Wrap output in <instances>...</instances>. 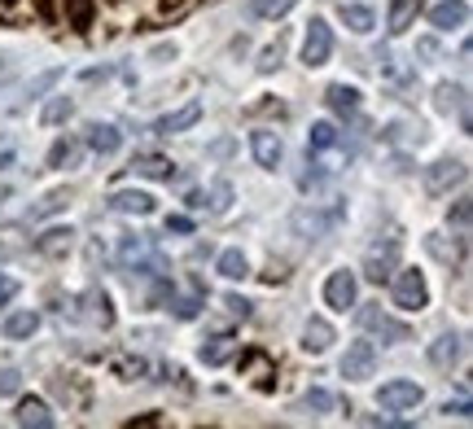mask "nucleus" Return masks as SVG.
Listing matches in <instances>:
<instances>
[{
  "mask_svg": "<svg viewBox=\"0 0 473 429\" xmlns=\"http://www.w3.org/2000/svg\"><path fill=\"white\" fill-rule=\"evenodd\" d=\"M394 303L403 312H426L430 307V285H426V276L417 272V268L394 272Z\"/></svg>",
  "mask_w": 473,
  "mask_h": 429,
  "instance_id": "f257e3e1",
  "label": "nucleus"
},
{
  "mask_svg": "<svg viewBox=\"0 0 473 429\" xmlns=\"http://www.w3.org/2000/svg\"><path fill=\"white\" fill-rule=\"evenodd\" d=\"M465 176H469V167H465L460 158H438L434 167H426V193L430 197L452 193V189L465 184Z\"/></svg>",
  "mask_w": 473,
  "mask_h": 429,
  "instance_id": "f03ea898",
  "label": "nucleus"
},
{
  "mask_svg": "<svg viewBox=\"0 0 473 429\" xmlns=\"http://www.w3.org/2000/svg\"><path fill=\"white\" fill-rule=\"evenodd\" d=\"M329 57H333V27H329L324 18H312V22H307V36H303V62L315 71V66H324Z\"/></svg>",
  "mask_w": 473,
  "mask_h": 429,
  "instance_id": "7ed1b4c3",
  "label": "nucleus"
},
{
  "mask_svg": "<svg viewBox=\"0 0 473 429\" xmlns=\"http://www.w3.org/2000/svg\"><path fill=\"white\" fill-rule=\"evenodd\" d=\"M359 329H364V333H377L382 342H408V338H412V329L391 320L382 307H359Z\"/></svg>",
  "mask_w": 473,
  "mask_h": 429,
  "instance_id": "20e7f679",
  "label": "nucleus"
},
{
  "mask_svg": "<svg viewBox=\"0 0 473 429\" xmlns=\"http://www.w3.org/2000/svg\"><path fill=\"white\" fill-rule=\"evenodd\" d=\"M373 368H377V351H373V342H351L347 355H342V377H347V382H368Z\"/></svg>",
  "mask_w": 473,
  "mask_h": 429,
  "instance_id": "39448f33",
  "label": "nucleus"
},
{
  "mask_svg": "<svg viewBox=\"0 0 473 429\" xmlns=\"http://www.w3.org/2000/svg\"><path fill=\"white\" fill-rule=\"evenodd\" d=\"M426 399V390L417 386V382H386L382 390H377V403L386 408V412H408V408H417Z\"/></svg>",
  "mask_w": 473,
  "mask_h": 429,
  "instance_id": "423d86ee",
  "label": "nucleus"
},
{
  "mask_svg": "<svg viewBox=\"0 0 473 429\" xmlns=\"http://www.w3.org/2000/svg\"><path fill=\"white\" fill-rule=\"evenodd\" d=\"M355 272H347V268H338V272H329V280H324V303L333 307V312H351L355 307Z\"/></svg>",
  "mask_w": 473,
  "mask_h": 429,
  "instance_id": "0eeeda50",
  "label": "nucleus"
},
{
  "mask_svg": "<svg viewBox=\"0 0 473 429\" xmlns=\"http://www.w3.org/2000/svg\"><path fill=\"white\" fill-rule=\"evenodd\" d=\"M394 263H399V241L373 245V250L364 254V276H368L373 285H382V280H391L394 276Z\"/></svg>",
  "mask_w": 473,
  "mask_h": 429,
  "instance_id": "6e6552de",
  "label": "nucleus"
},
{
  "mask_svg": "<svg viewBox=\"0 0 473 429\" xmlns=\"http://www.w3.org/2000/svg\"><path fill=\"white\" fill-rule=\"evenodd\" d=\"M250 154H254V162H259L263 171H276L280 158H285V145H280L276 132H250Z\"/></svg>",
  "mask_w": 473,
  "mask_h": 429,
  "instance_id": "1a4fd4ad",
  "label": "nucleus"
},
{
  "mask_svg": "<svg viewBox=\"0 0 473 429\" xmlns=\"http://www.w3.org/2000/svg\"><path fill=\"white\" fill-rule=\"evenodd\" d=\"M460 355H465V338H460V333H443V338L430 342V364L443 368V373H452V368L460 364Z\"/></svg>",
  "mask_w": 473,
  "mask_h": 429,
  "instance_id": "9d476101",
  "label": "nucleus"
},
{
  "mask_svg": "<svg viewBox=\"0 0 473 429\" xmlns=\"http://www.w3.org/2000/svg\"><path fill=\"white\" fill-rule=\"evenodd\" d=\"M430 22L438 31H456V27L469 22V4H465V0H438L430 9Z\"/></svg>",
  "mask_w": 473,
  "mask_h": 429,
  "instance_id": "9b49d317",
  "label": "nucleus"
},
{
  "mask_svg": "<svg viewBox=\"0 0 473 429\" xmlns=\"http://www.w3.org/2000/svg\"><path fill=\"white\" fill-rule=\"evenodd\" d=\"M333 224H338V215H320V210H312V206L294 210V228H298V236H307V241L324 236L329 228H333Z\"/></svg>",
  "mask_w": 473,
  "mask_h": 429,
  "instance_id": "f8f14e48",
  "label": "nucleus"
},
{
  "mask_svg": "<svg viewBox=\"0 0 473 429\" xmlns=\"http://www.w3.org/2000/svg\"><path fill=\"white\" fill-rule=\"evenodd\" d=\"M110 210L115 215H154V197L136 193V189H118V193H110Z\"/></svg>",
  "mask_w": 473,
  "mask_h": 429,
  "instance_id": "ddd939ff",
  "label": "nucleus"
},
{
  "mask_svg": "<svg viewBox=\"0 0 473 429\" xmlns=\"http://www.w3.org/2000/svg\"><path fill=\"white\" fill-rule=\"evenodd\" d=\"M118 145H123V136H118L115 123H92V127H88V150H92V154L110 158V154H118Z\"/></svg>",
  "mask_w": 473,
  "mask_h": 429,
  "instance_id": "4468645a",
  "label": "nucleus"
},
{
  "mask_svg": "<svg viewBox=\"0 0 473 429\" xmlns=\"http://www.w3.org/2000/svg\"><path fill=\"white\" fill-rule=\"evenodd\" d=\"M0 333H4L9 342H27V338H36L39 333V312H13L4 324H0Z\"/></svg>",
  "mask_w": 473,
  "mask_h": 429,
  "instance_id": "2eb2a0df",
  "label": "nucleus"
},
{
  "mask_svg": "<svg viewBox=\"0 0 473 429\" xmlns=\"http://www.w3.org/2000/svg\"><path fill=\"white\" fill-rule=\"evenodd\" d=\"M329 347H333V324H329V320H320V315H312V320H307V329H303V351L324 355Z\"/></svg>",
  "mask_w": 473,
  "mask_h": 429,
  "instance_id": "dca6fc26",
  "label": "nucleus"
},
{
  "mask_svg": "<svg viewBox=\"0 0 473 429\" xmlns=\"http://www.w3.org/2000/svg\"><path fill=\"white\" fill-rule=\"evenodd\" d=\"M421 13V0H391V13H386V31L391 36H403Z\"/></svg>",
  "mask_w": 473,
  "mask_h": 429,
  "instance_id": "f3484780",
  "label": "nucleus"
},
{
  "mask_svg": "<svg viewBox=\"0 0 473 429\" xmlns=\"http://www.w3.org/2000/svg\"><path fill=\"white\" fill-rule=\"evenodd\" d=\"M71 245H75V228H48L36 241V250L44 259H62V254H71Z\"/></svg>",
  "mask_w": 473,
  "mask_h": 429,
  "instance_id": "a211bd4d",
  "label": "nucleus"
},
{
  "mask_svg": "<svg viewBox=\"0 0 473 429\" xmlns=\"http://www.w3.org/2000/svg\"><path fill=\"white\" fill-rule=\"evenodd\" d=\"M197 118H202V106H197V101H189L185 110H176V115H162V118H158V123H154V132H158V136H176V132L194 127Z\"/></svg>",
  "mask_w": 473,
  "mask_h": 429,
  "instance_id": "6ab92c4d",
  "label": "nucleus"
},
{
  "mask_svg": "<svg viewBox=\"0 0 473 429\" xmlns=\"http://www.w3.org/2000/svg\"><path fill=\"white\" fill-rule=\"evenodd\" d=\"M324 101H329V110L333 115H355L359 110V88H351V83H329V92H324Z\"/></svg>",
  "mask_w": 473,
  "mask_h": 429,
  "instance_id": "aec40b11",
  "label": "nucleus"
},
{
  "mask_svg": "<svg viewBox=\"0 0 473 429\" xmlns=\"http://www.w3.org/2000/svg\"><path fill=\"white\" fill-rule=\"evenodd\" d=\"M13 421H18V425H31V429H53V412H48L39 399H22L18 412H13Z\"/></svg>",
  "mask_w": 473,
  "mask_h": 429,
  "instance_id": "412c9836",
  "label": "nucleus"
},
{
  "mask_svg": "<svg viewBox=\"0 0 473 429\" xmlns=\"http://www.w3.org/2000/svg\"><path fill=\"white\" fill-rule=\"evenodd\" d=\"M426 250H430L434 259H438V263H447V268H452V263H460V259H465V236H460V241H447V236H426Z\"/></svg>",
  "mask_w": 473,
  "mask_h": 429,
  "instance_id": "4be33fe9",
  "label": "nucleus"
},
{
  "mask_svg": "<svg viewBox=\"0 0 473 429\" xmlns=\"http://www.w3.org/2000/svg\"><path fill=\"white\" fill-rule=\"evenodd\" d=\"M132 171H136V176H150V180H171V158L136 154V158H132Z\"/></svg>",
  "mask_w": 473,
  "mask_h": 429,
  "instance_id": "5701e85b",
  "label": "nucleus"
},
{
  "mask_svg": "<svg viewBox=\"0 0 473 429\" xmlns=\"http://www.w3.org/2000/svg\"><path fill=\"white\" fill-rule=\"evenodd\" d=\"M342 22L351 27L355 36H368V31L377 27V13H373L368 4H342Z\"/></svg>",
  "mask_w": 473,
  "mask_h": 429,
  "instance_id": "b1692460",
  "label": "nucleus"
},
{
  "mask_svg": "<svg viewBox=\"0 0 473 429\" xmlns=\"http://www.w3.org/2000/svg\"><path fill=\"white\" fill-rule=\"evenodd\" d=\"M333 145H342L338 127H333V123H312V132H307V154H324V150H333Z\"/></svg>",
  "mask_w": 473,
  "mask_h": 429,
  "instance_id": "393cba45",
  "label": "nucleus"
},
{
  "mask_svg": "<svg viewBox=\"0 0 473 429\" xmlns=\"http://www.w3.org/2000/svg\"><path fill=\"white\" fill-rule=\"evenodd\" d=\"M465 101H469V92H465L460 83H438V88H434V106H438L443 115H452V110H460Z\"/></svg>",
  "mask_w": 473,
  "mask_h": 429,
  "instance_id": "a878e982",
  "label": "nucleus"
},
{
  "mask_svg": "<svg viewBox=\"0 0 473 429\" xmlns=\"http://www.w3.org/2000/svg\"><path fill=\"white\" fill-rule=\"evenodd\" d=\"M71 115H75V101H71V97H48V106L39 110V123H44V127H62Z\"/></svg>",
  "mask_w": 473,
  "mask_h": 429,
  "instance_id": "bb28decb",
  "label": "nucleus"
},
{
  "mask_svg": "<svg viewBox=\"0 0 473 429\" xmlns=\"http://www.w3.org/2000/svg\"><path fill=\"white\" fill-rule=\"evenodd\" d=\"M79 154H83V150H79V141H71V136H66V141H53V150H48V167H53V171L75 167Z\"/></svg>",
  "mask_w": 473,
  "mask_h": 429,
  "instance_id": "cd10ccee",
  "label": "nucleus"
},
{
  "mask_svg": "<svg viewBox=\"0 0 473 429\" xmlns=\"http://www.w3.org/2000/svg\"><path fill=\"white\" fill-rule=\"evenodd\" d=\"M215 268H219V276H228V280H245V276H250V259H245L241 250H224Z\"/></svg>",
  "mask_w": 473,
  "mask_h": 429,
  "instance_id": "c85d7f7f",
  "label": "nucleus"
},
{
  "mask_svg": "<svg viewBox=\"0 0 473 429\" xmlns=\"http://www.w3.org/2000/svg\"><path fill=\"white\" fill-rule=\"evenodd\" d=\"M333 408H338V399L329 390H320V386L307 390L303 394V403H298V412H312V416H324V412H333Z\"/></svg>",
  "mask_w": 473,
  "mask_h": 429,
  "instance_id": "c756f323",
  "label": "nucleus"
},
{
  "mask_svg": "<svg viewBox=\"0 0 473 429\" xmlns=\"http://www.w3.org/2000/svg\"><path fill=\"white\" fill-rule=\"evenodd\" d=\"M66 206H71V189H53V193L44 197L39 206H31V219H48V215L66 210Z\"/></svg>",
  "mask_w": 473,
  "mask_h": 429,
  "instance_id": "7c9ffc66",
  "label": "nucleus"
},
{
  "mask_svg": "<svg viewBox=\"0 0 473 429\" xmlns=\"http://www.w3.org/2000/svg\"><path fill=\"white\" fill-rule=\"evenodd\" d=\"M202 202H211V210L224 215V210L233 206V184H228V180H215V184H211V197L202 193Z\"/></svg>",
  "mask_w": 473,
  "mask_h": 429,
  "instance_id": "2f4dec72",
  "label": "nucleus"
},
{
  "mask_svg": "<svg viewBox=\"0 0 473 429\" xmlns=\"http://www.w3.org/2000/svg\"><path fill=\"white\" fill-rule=\"evenodd\" d=\"M88 307H92V312H88L92 324H101V329L115 324V312H110V298H106V294H88Z\"/></svg>",
  "mask_w": 473,
  "mask_h": 429,
  "instance_id": "473e14b6",
  "label": "nucleus"
},
{
  "mask_svg": "<svg viewBox=\"0 0 473 429\" xmlns=\"http://www.w3.org/2000/svg\"><path fill=\"white\" fill-rule=\"evenodd\" d=\"M298 0H250V13L254 18H280V13H289Z\"/></svg>",
  "mask_w": 473,
  "mask_h": 429,
  "instance_id": "72a5a7b5",
  "label": "nucleus"
},
{
  "mask_svg": "<svg viewBox=\"0 0 473 429\" xmlns=\"http://www.w3.org/2000/svg\"><path fill=\"white\" fill-rule=\"evenodd\" d=\"M228 355H233V342H228V338H215V342H206V347H202V364H211V368H215V364H224Z\"/></svg>",
  "mask_w": 473,
  "mask_h": 429,
  "instance_id": "f704fd0d",
  "label": "nucleus"
},
{
  "mask_svg": "<svg viewBox=\"0 0 473 429\" xmlns=\"http://www.w3.org/2000/svg\"><path fill=\"white\" fill-rule=\"evenodd\" d=\"M66 9H71V27H75V31H88V27H92V0H66Z\"/></svg>",
  "mask_w": 473,
  "mask_h": 429,
  "instance_id": "c9c22d12",
  "label": "nucleus"
},
{
  "mask_svg": "<svg viewBox=\"0 0 473 429\" xmlns=\"http://www.w3.org/2000/svg\"><path fill=\"white\" fill-rule=\"evenodd\" d=\"M118 254H123V263H136V259H145V254H150V241H145V236H123Z\"/></svg>",
  "mask_w": 473,
  "mask_h": 429,
  "instance_id": "e433bc0d",
  "label": "nucleus"
},
{
  "mask_svg": "<svg viewBox=\"0 0 473 429\" xmlns=\"http://www.w3.org/2000/svg\"><path fill=\"white\" fill-rule=\"evenodd\" d=\"M145 359H115V373L123 377V382H136V377H145Z\"/></svg>",
  "mask_w": 473,
  "mask_h": 429,
  "instance_id": "4c0bfd02",
  "label": "nucleus"
},
{
  "mask_svg": "<svg viewBox=\"0 0 473 429\" xmlns=\"http://www.w3.org/2000/svg\"><path fill=\"white\" fill-rule=\"evenodd\" d=\"M22 390V373L18 368H0V399H13Z\"/></svg>",
  "mask_w": 473,
  "mask_h": 429,
  "instance_id": "58836bf2",
  "label": "nucleus"
},
{
  "mask_svg": "<svg viewBox=\"0 0 473 429\" xmlns=\"http://www.w3.org/2000/svg\"><path fill=\"white\" fill-rule=\"evenodd\" d=\"M280 57H285V39H276V44H268V48H263V62H259V71H263V75H272L276 66H280Z\"/></svg>",
  "mask_w": 473,
  "mask_h": 429,
  "instance_id": "ea45409f",
  "label": "nucleus"
},
{
  "mask_svg": "<svg viewBox=\"0 0 473 429\" xmlns=\"http://www.w3.org/2000/svg\"><path fill=\"white\" fill-rule=\"evenodd\" d=\"M447 219H452V224H456L460 233H469V219H473V206H469V197H460V202L452 206V215H447Z\"/></svg>",
  "mask_w": 473,
  "mask_h": 429,
  "instance_id": "a19ab883",
  "label": "nucleus"
},
{
  "mask_svg": "<svg viewBox=\"0 0 473 429\" xmlns=\"http://www.w3.org/2000/svg\"><path fill=\"white\" fill-rule=\"evenodd\" d=\"M171 312H176V320H194L202 312V303L197 298H171Z\"/></svg>",
  "mask_w": 473,
  "mask_h": 429,
  "instance_id": "79ce46f5",
  "label": "nucleus"
},
{
  "mask_svg": "<svg viewBox=\"0 0 473 429\" xmlns=\"http://www.w3.org/2000/svg\"><path fill=\"white\" fill-rule=\"evenodd\" d=\"M224 307H228V315H236V320H245V315H250V303H245V298H236V294L224 298Z\"/></svg>",
  "mask_w": 473,
  "mask_h": 429,
  "instance_id": "37998d69",
  "label": "nucleus"
},
{
  "mask_svg": "<svg viewBox=\"0 0 473 429\" xmlns=\"http://www.w3.org/2000/svg\"><path fill=\"white\" fill-rule=\"evenodd\" d=\"M250 115H276V118H285L289 110H285L280 101H259V106H250Z\"/></svg>",
  "mask_w": 473,
  "mask_h": 429,
  "instance_id": "c03bdc74",
  "label": "nucleus"
},
{
  "mask_svg": "<svg viewBox=\"0 0 473 429\" xmlns=\"http://www.w3.org/2000/svg\"><path fill=\"white\" fill-rule=\"evenodd\" d=\"M13 294H18V280L0 272V307H4V303H13Z\"/></svg>",
  "mask_w": 473,
  "mask_h": 429,
  "instance_id": "a18cd8bd",
  "label": "nucleus"
},
{
  "mask_svg": "<svg viewBox=\"0 0 473 429\" xmlns=\"http://www.w3.org/2000/svg\"><path fill=\"white\" fill-rule=\"evenodd\" d=\"M167 233H194V219H185V215H171V219H167Z\"/></svg>",
  "mask_w": 473,
  "mask_h": 429,
  "instance_id": "49530a36",
  "label": "nucleus"
},
{
  "mask_svg": "<svg viewBox=\"0 0 473 429\" xmlns=\"http://www.w3.org/2000/svg\"><path fill=\"white\" fill-rule=\"evenodd\" d=\"M417 53H421V57H438V39H434V36L417 39Z\"/></svg>",
  "mask_w": 473,
  "mask_h": 429,
  "instance_id": "de8ad7c7",
  "label": "nucleus"
},
{
  "mask_svg": "<svg viewBox=\"0 0 473 429\" xmlns=\"http://www.w3.org/2000/svg\"><path fill=\"white\" fill-rule=\"evenodd\" d=\"M57 75H62V71H48V75H39L31 92H44V88H53V83H57Z\"/></svg>",
  "mask_w": 473,
  "mask_h": 429,
  "instance_id": "09e8293b",
  "label": "nucleus"
},
{
  "mask_svg": "<svg viewBox=\"0 0 473 429\" xmlns=\"http://www.w3.org/2000/svg\"><path fill=\"white\" fill-rule=\"evenodd\" d=\"M443 412H456V416H469V399H460V403H447Z\"/></svg>",
  "mask_w": 473,
  "mask_h": 429,
  "instance_id": "8fccbe9b",
  "label": "nucleus"
},
{
  "mask_svg": "<svg viewBox=\"0 0 473 429\" xmlns=\"http://www.w3.org/2000/svg\"><path fill=\"white\" fill-rule=\"evenodd\" d=\"M228 150H233V141H215V145H211V154H215V158H224Z\"/></svg>",
  "mask_w": 473,
  "mask_h": 429,
  "instance_id": "3c124183",
  "label": "nucleus"
}]
</instances>
